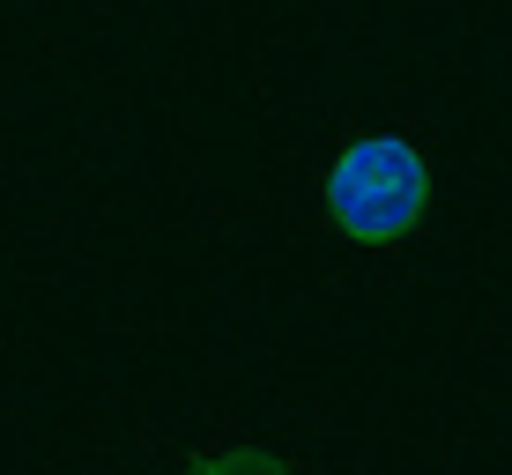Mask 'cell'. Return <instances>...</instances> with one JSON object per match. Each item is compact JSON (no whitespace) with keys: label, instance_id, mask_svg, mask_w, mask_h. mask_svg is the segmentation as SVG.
Instances as JSON below:
<instances>
[{"label":"cell","instance_id":"1","mask_svg":"<svg viewBox=\"0 0 512 475\" xmlns=\"http://www.w3.org/2000/svg\"><path fill=\"white\" fill-rule=\"evenodd\" d=\"M431 208V164H423L416 142L401 134H364L334 156L327 171V216L342 238L357 245H394L409 238Z\"/></svg>","mask_w":512,"mask_h":475}]
</instances>
